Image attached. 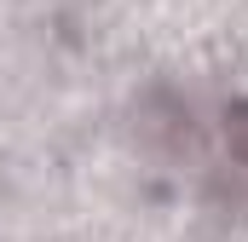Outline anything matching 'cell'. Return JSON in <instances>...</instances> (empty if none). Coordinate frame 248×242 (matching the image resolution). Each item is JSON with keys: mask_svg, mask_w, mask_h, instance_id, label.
<instances>
[{"mask_svg": "<svg viewBox=\"0 0 248 242\" xmlns=\"http://www.w3.org/2000/svg\"><path fill=\"white\" fill-rule=\"evenodd\" d=\"M225 150L248 167V98H237V104L225 110Z\"/></svg>", "mask_w": 248, "mask_h": 242, "instance_id": "1", "label": "cell"}]
</instances>
